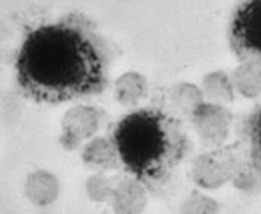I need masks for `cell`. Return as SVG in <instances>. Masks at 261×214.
Masks as SVG:
<instances>
[{"label":"cell","mask_w":261,"mask_h":214,"mask_svg":"<svg viewBox=\"0 0 261 214\" xmlns=\"http://www.w3.org/2000/svg\"><path fill=\"white\" fill-rule=\"evenodd\" d=\"M14 68L28 100L61 104L105 91L109 55L94 24L82 14H68L24 36Z\"/></svg>","instance_id":"6da1fadb"},{"label":"cell","mask_w":261,"mask_h":214,"mask_svg":"<svg viewBox=\"0 0 261 214\" xmlns=\"http://www.w3.org/2000/svg\"><path fill=\"white\" fill-rule=\"evenodd\" d=\"M248 139L252 166L261 175V107L254 110L248 119Z\"/></svg>","instance_id":"277c9868"},{"label":"cell","mask_w":261,"mask_h":214,"mask_svg":"<svg viewBox=\"0 0 261 214\" xmlns=\"http://www.w3.org/2000/svg\"><path fill=\"white\" fill-rule=\"evenodd\" d=\"M111 139L122 168L148 189L169 181L189 149L181 121L159 107L125 115L113 127Z\"/></svg>","instance_id":"7a4b0ae2"},{"label":"cell","mask_w":261,"mask_h":214,"mask_svg":"<svg viewBox=\"0 0 261 214\" xmlns=\"http://www.w3.org/2000/svg\"><path fill=\"white\" fill-rule=\"evenodd\" d=\"M229 34L237 56L261 71V0H246L237 8Z\"/></svg>","instance_id":"3957f363"}]
</instances>
